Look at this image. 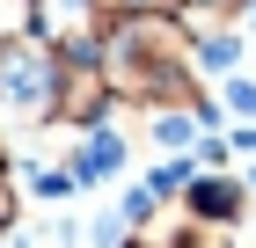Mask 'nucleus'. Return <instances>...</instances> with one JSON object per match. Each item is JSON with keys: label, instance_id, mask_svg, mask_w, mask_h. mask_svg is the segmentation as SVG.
<instances>
[{"label": "nucleus", "instance_id": "1", "mask_svg": "<svg viewBox=\"0 0 256 248\" xmlns=\"http://www.w3.org/2000/svg\"><path fill=\"white\" fill-rule=\"evenodd\" d=\"M96 66H102L110 102L132 110V117H146V110H205V117H220V102L205 95L198 44L183 29V15L102 22L96 29Z\"/></svg>", "mask_w": 256, "mask_h": 248}, {"label": "nucleus", "instance_id": "2", "mask_svg": "<svg viewBox=\"0 0 256 248\" xmlns=\"http://www.w3.org/2000/svg\"><path fill=\"white\" fill-rule=\"evenodd\" d=\"M52 102H59V37L52 29H22L0 37V132H52Z\"/></svg>", "mask_w": 256, "mask_h": 248}, {"label": "nucleus", "instance_id": "3", "mask_svg": "<svg viewBox=\"0 0 256 248\" xmlns=\"http://www.w3.org/2000/svg\"><path fill=\"white\" fill-rule=\"evenodd\" d=\"M176 197H183V212H198L205 227H227V234H242L249 212H256L249 183H242L234 168H190V183H183Z\"/></svg>", "mask_w": 256, "mask_h": 248}, {"label": "nucleus", "instance_id": "4", "mask_svg": "<svg viewBox=\"0 0 256 248\" xmlns=\"http://www.w3.org/2000/svg\"><path fill=\"white\" fill-rule=\"evenodd\" d=\"M139 124H146V139H154L161 153H190V146H198V132H205L212 117H205V110H146Z\"/></svg>", "mask_w": 256, "mask_h": 248}, {"label": "nucleus", "instance_id": "5", "mask_svg": "<svg viewBox=\"0 0 256 248\" xmlns=\"http://www.w3.org/2000/svg\"><path fill=\"white\" fill-rule=\"evenodd\" d=\"M256 0H176V15L190 37H205V29H234V22H249Z\"/></svg>", "mask_w": 256, "mask_h": 248}, {"label": "nucleus", "instance_id": "6", "mask_svg": "<svg viewBox=\"0 0 256 248\" xmlns=\"http://www.w3.org/2000/svg\"><path fill=\"white\" fill-rule=\"evenodd\" d=\"M139 15H176V0H88V29H102V22H139Z\"/></svg>", "mask_w": 256, "mask_h": 248}, {"label": "nucleus", "instance_id": "7", "mask_svg": "<svg viewBox=\"0 0 256 248\" xmlns=\"http://www.w3.org/2000/svg\"><path fill=\"white\" fill-rule=\"evenodd\" d=\"M15 219H22V190H15V168L0 161V241L15 234Z\"/></svg>", "mask_w": 256, "mask_h": 248}, {"label": "nucleus", "instance_id": "8", "mask_svg": "<svg viewBox=\"0 0 256 248\" xmlns=\"http://www.w3.org/2000/svg\"><path fill=\"white\" fill-rule=\"evenodd\" d=\"M227 110L256 124V80H227Z\"/></svg>", "mask_w": 256, "mask_h": 248}, {"label": "nucleus", "instance_id": "9", "mask_svg": "<svg viewBox=\"0 0 256 248\" xmlns=\"http://www.w3.org/2000/svg\"><path fill=\"white\" fill-rule=\"evenodd\" d=\"M0 161H8V132H0Z\"/></svg>", "mask_w": 256, "mask_h": 248}]
</instances>
